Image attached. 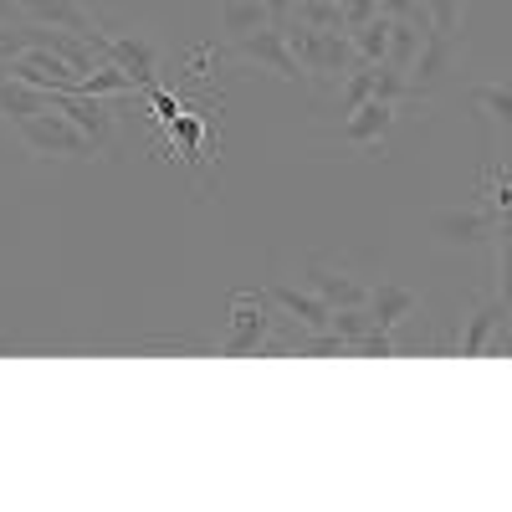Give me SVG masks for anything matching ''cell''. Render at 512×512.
I'll use <instances>...</instances> for the list:
<instances>
[{
    "mask_svg": "<svg viewBox=\"0 0 512 512\" xmlns=\"http://www.w3.org/2000/svg\"><path fill=\"white\" fill-rule=\"evenodd\" d=\"M11 128H16V139H21V149H26L31 159H72V164H88V159L98 154V144L82 134V128H77L62 108L31 113V118H21V123H11Z\"/></svg>",
    "mask_w": 512,
    "mask_h": 512,
    "instance_id": "obj_1",
    "label": "cell"
},
{
    "mask_svg": "<svg viewBox=\"0 0 512 512\" xmlns=\"http://www.w3.org/2000/svg\"><path fill=\"white\" fill-rule=\"evenodd\" d=\"M287 47H292L297 62H303V72L318 77V82H344L359 62L349 31H313L303 21H287Z\"/></svg>",
    "mask_w": 512,
    "mask_h": 512,
    "instance_id": "obj_2",
    "label": "cell"
},
{
    "mask_svg": "<svg viewBox=\"0 0 512 512\" xmlns=\"http://www.w3.org/2000/svg\"><path fill=\"white\" fill-rule=\"evenodd\" d=\"M395 123H400V103L364 98L359 108L344 113V123H338V134L323 144V154H384L395 139Z\"/></svg>",
    "mask_w": 512,
    "mask_h": 512,
    "instance_id": "obj_3",
    "label": "cell"
},
{
    "mask_svg": "<svg viewBox=\"0 0 512 512\" xmlns=\"http://www.w3.org/2000/svg\"><path fill=\"white\" fill-rule=\"evenodd\" d=\"M277 303L267 297V287H246V292H236L231 297V333H226V344H221V354L226 359H246V354H262L267 344H272V328H277Z\"/></svg>",
    "mask_w": 512,
    "mask_h": 512,
    "instance_id": "obj_4",
    "label": "cell"
},
{
    "mask_svg": "<svg viewBox=\"0 0 512 512\" xmlns=\"http://www.w3.org/2000/svg\"><path fill=\"white\" fill-rule=\"evenodd\" d=\"M226 47L241 57V62H256L262 72H272V77H282V82H308V72H303V62L292 57V47H287V26H262V31H251V36H241V41H226Z\"/></svg>",
    "mask_w": 512,
    "mask_h": 512,
    "instance_id": "obj_5",
    "label": "cell"
},
{
    "mask_svg": "<svg viewBox=\"0 0 512 512\" xmlns=\"http://www.w3.org/2000/svg\"><path fill=\"white\" fill-rule=\"evenodd\" d=\"M431 231L451 251H477V246L497 241V216L482 200L477 205H451V210H436V216H431Z\"/></svg>",
    "mask_w": 512,
    "mask_h": 512,
    "instance_id": "obj_6",
    "label": "cell"
},
{
    "mask_svg": "<svg viewBox=\"0 0 512 512\" xmlns=\"http://www.w3.org/2000/svg\"><path fill=\"white\" fill-rule=\"evenodd\" d=\"M461 72V41H446L436 31H425V47L410 67V93L415 98H441Z\"/></svg>",
    "mask_w": 512,
    "mask_h": 512,
    "instance_id": "obj_7",
    "label": "cell"
},
{
    "mask_svg": "<svg viewBox=\"0 0 512 512\" xmlns=\"http://www.w3.org/2000/svg\"><path fill=\"white\" fill-rule=\"evenodd\" d=\"M52 108H62L82 134L98 144V154H118L123 134H118V113L108 98H88V93H52Z\"/></svg>",
    "mask_w": 512,
    "mask_h": 512,
    "instance_id": "obj_8",
    "label": "cell"
},
{
    "mask_svg": "<svg viewBox=\"0 0 512 512\" xmlns=\"http://www.w3.org/2000/svg\"><path fill=\"white\" fill-rule=\"evenodd\" d=\"M16 6H21V16H31V21H41V26H57V31L82 36L98 57L108 52V31L93 21V11H82L77 0H16ZM103 62H108V57H103Z\"/></svg>",
    "mask_w": 512,
    "mask_h": 512,
    "instance_id": "obj_9",
    "label": "cell"
},
{
    "mask_svg": "<svg viewBox=\"0 0 512 512\" xmlns=\"http://www.w3.org/2000/svg\"><path fill=\"white\" fill-rule=\"evenodd\" d=\"M507 318H512V308L502 303V297H482V303L466 313V323H461V333H456V354L461 359H482L487 349H497L502 344V328H507Z\"/></svg>",
    "mask_w": 512,
    "mask_h": 512,
    "instance_id": "obj_10",
    "label": "cell"
},
{
    "mask_svg": "<svg viewBox=\"0 0 512 512\" xmlns=\"http://www.w3.org/2000/svg\"><path fill=\"white\" fill-rule=\"evenodd\" d=\"M11 77L36 82V88H57V93H77V88H82V72H77L67 57H57L52 47H31V52H21V57L11 62Z\"/></svg>",
    "mask_w": 512,
    "mask_h": 512,
    "instance_id": "obj_11",
    "label": "cell"
},
{
    "mask_svg": "<svg viewBox=\"0 0 512 512\" xmlns=\"http://www.w3.org/2000/svg\"><path fill=\"white\" fill-rule=\"evenodd\" d=\"M113 67H123L128 77L139 82V88H154L159 82V47H154V36L144 31H118L108 36V52H103Z\"/></svg>",
    "mask_w": 512,
    "mask_h": 512,
    "instance_id": "obj_12",
    "label": "cell"
},
{
    "mask_svg": "<svg viewBox=\"0 0 512 512\" xmlns=\"http://www.w3.org/2000/svg\"><path fill=\"white\" fill-rule=\"evenodd\" d=\"M369 318H374V328H390V333H400L415 313H420V292H410L405 282H395V277H384L379 287H369Z\"/></svg>",
    "mask_w": 512,
    "mask_h": 512,
    "instance_id": "obj_13",
    "label": "cell"
},
{
    "mask_svg": "<svg viewBox=\"0 0 512 512\" xmlns=\"http://www.w3.org/2000/svg\"><path fill=\"white\" fill-rule=\"evenodd\" d=\"M267 297L287 313V323H297V328H308V333H318V328H328V318H333V308L323 303V297L313 292V287H292V282H267Z\"/></svg>",
    "mask_w": 512,
    "mask_h": 512,
    "instance_id": "obj_14",
    "label": "cell"
},
{
    "mask_svg": "<svg viewBox=\"0 0 512 512\" xmlns=\"http://www.w3.org/2000/svg\"><path fill=\"white\" fill-rule=\"evenodd\" d=\"M308 287L328 308H364L369 303V282H359L344 267H328V262H308Z\"/></svg>",
    "mask_w": 512,
    "mask_h": 512,
    "instance_id": "obj_15",
    "label": "cell"
},
{
    "mask_svg": "<svg viewBox=\"0 0 512 512\" xmlns=\"http://www.w3.org/2000/svg\"><path fill=\"white\" fill-rule=\"evenodd\" d=\"M52 93L57 88H36V82H21V77H0V118L21 123L31 113H47L52 108Z\"/></svg>",
    "mask_w": 512,
    "mask_h": 512,
    "instance_id": "obj_16",
    "label": "cell"
},
{
    "mask_svg": "<svg viewBox=\"0 0 512 512\" xmlns=\"http://www.w3.org/2000/svg\"><path fill=\"white\" fill-rule=\"evenodd\" d=\"M262 26H272L267 0H226V6H221V36L226 41H241V36L262 31Z\"/></svg>",
    "mask_w": 512,
    "mask_h": 512,
    "instance_id": "obj_17",
    "label": "cell"
},
{
    "mask_svg": "<svg viewBox=\"0 0 512 512\" xmlns=\"http://www.w3.org/2000/svg\"><path fill=\"white\" fill-rule=\"evenodd\" d=\"M472 103L502 123V134H512V82H482V88H472Z\"/></svg>",
    "mask_w": 512,
    "mask_h": 512,
    "instance_id": "obj_18",
    "label": "cell"
},
{
    "mask_svg": "<svg viewBox=\"0 0 512 512\" xmlns=\"http://www.w3.org/2000/svg\"><path fill=\"white\" fill-rule=\"evenodd\" d=\"M287 21H303L313 31H349L344 26V6H338V0H297Z\"/></svg>",
    "mask_w": 512,
    "mask_h": 512,
    "instance_id": "obj_19",
    "label": "cell"
},
{
    "mask_svg": "<svg viewBox=\"0 0 512 512\" xmlns=\"http://www.w3.org/2000/svg\"><path fill=\"white\" fill-rule=\"evenodd\" d=\"M354 36V52L364 57V62H384V57H390V16H374L369 26H359V31H349Z\"/></svg>",
    "mask_w": 512,
    "mask_h": 512,
    "instance_id": "obj_20",
    "label": "cell"
},
{
    "mask_svg": "<svg viewBox=\"0 0 512 512\" xmlns=\"http://www.w3.org/2000/svg\"><path fill=\"white\" fill-rule=\"evenodd\" d=\"M374 98H384V103H410V98H415V93H410V77L395 72V67H384V62H374Z\"/></svg>",
    "mask_w": 512,
    "mask_h": 512,
    "instance_id": "obj_21",
    "label": "cell"
},
{
    "mask_svg": "<svg viewBox=\"0 0 512 512\" xmlns=\"http://www.w3.org/2000/svg\"><path fill=\"white\" fill-rule=\"evenodd\" d=\"M431 11V31L446 36V41H461V0H425Z\"/></svg>",
    "mask_w": 512,
    "mask_h": 512,
    "instance_id": "obj_22",
    "label": "cell"
},
{
    "mask_svg": "<svg viewBox=\"0 0 512 512\" xmlns=\"http://www.w3.org/2000/svg\"><path fill=\"white\" fill-rule=\"evenodd\" d=\"M328 328H333V333H344L349 344H354V338H364V333L374 328V318H369V308H333Z\"/></svg>",
    "mask_w": 512,
    "mask_h": 512,
    "instance_id": "obj_23",
    "label": "cell"
},
{
    "mask_svg": "<svg viewBox=\"0 0 512 512\" xmlns=\"http://www.w3.org/2000/svg\"><path fill=\"white\" fill-rule=\"evenodd\" d=\"M354 354H364V359H395L400 344H395L390 328H369L364 338H354Z\"/></svg>",
    "mask_w": 512,
    "mask_h": 512,
    "instance_id": "obj_24",
    "label": "cell"
},
{
    "mask_svg": "<svg viewBox=\"0 0 512 512\" xmlns=\"http://www.w3.org/2000/svg\"><path fill=\"white\" fill-rule=\"evenodd\" d=\"M497 297L512 308V236H497Z\"/></svg>",
    "mask_w": 512,
    "mask_h": 512,
    "instance_id": "obj_25",
    "label": "cell"
},
{
    "mask_svg": "<svg viewBox=\"0 0 512 512\" xmlns=\"http://www.w3.org/2000/svg\"><path fill=\"white\" fill-rule=\"evenodd\" d=\"M379 11L390 16V21H431L425 0H379Z\"/></svg>",
    "mask_w": 512,
    "mask_h": 512,
    "instance_id": "obj_26",
    "label": "cell"
},
{
    "mask_svg": "<svg viewBox=\"0 0 512 512\" xmlns=\"http://www.w3.org/2000/svg\"><path fill=\"white\" fill-rule=\"evenodd\" d=\"M374 16H379V0H344V26H349V31L369 26Z\"/></svg>",
    "mask_w": 512,
    "mask_h": 512,
    "instance_id": "obj_27",
    "label": "cell"
},
{
    "mask_svg": "<svg viewBox=\"0 0 512 512\" xmlns=\"http://www.w3.org/2000/svg\"><path fill=\"white\" fill-rule=\"evenodd\" d=\"M292 6H297V0H267V11H272V21H277V26H287Z\"/></svg>",
    "mask_w": 512,
    "mask_h": 512,
    "instance_id": "obj_28",
    "label": "cell"
},
{
    "mask_svg": "<svg viewBox=\"0 0 512 512\" xmlns=\"http://www.w3.org/2000/svg\"><path fill=\"white\" fill-rule=\"evenodd\" d=\"M21 21V6L16 0H0V26H16Z\"/></svg>",
    "mask_w": 512,
    "mask_h": 512,
    "instance_id": "obj_29",
    "label": "cell"
}]
</instances>
